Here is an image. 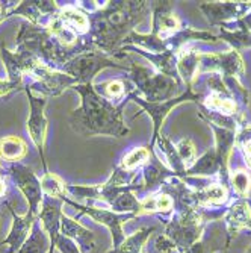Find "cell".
<instances>
[{"label": "cell", "instance_id": "obj_1", "mask_svg": "<svg viewBox=\"0 0 251 253\" xmlns=\"http://www.w3.org/2000/svg\"><path fill=\"white\" fill-rule=\"evenodd\" d=\"M148 2H109L89 18L88 44L102 53L120 52L127 37L145 17Z\"/></svg>", "mask_w": 251, "mask_h": 253}, {"label": "cell", "instance_id": "obj_2", "mask_svg": "<svg viewBox=\"0 0 251 253\" xmlns=\"http://www.w3.org/2000/svg\"><path fill=\"white\" fill-rule=\"evenodd\" d=\"M73 89L82 96L80 108L74 109L68 122L72 129L82 136L106 135L121 138L129 133V127L123 120V108L127 102L115 106L110 100L100 96L93 84L74 85Z\"/></svg>", "mask_w": 251, "mask_h": 253}, {"label": "cell", "instance_id": "obj_3", "mask_svg": "<svg viewBox=\"0 0 251 253\" xmlns=\"http://www.w3.org/2000/svg\"><path fill=\"white\" fill-rule=\"evenodd\" d=\"M135 171H127L120 166L113 170L112 176L102 185H65V191L76 199H85L93 202H103L112 206L121 194L138 190V185H132Z\"/></svg>", "mask_w": 251, "mask_h": 253}, {"label": "cell", "instance_id": "obj_4", "mask_svg": "<svg viewBox=\"0 0 251 253\" xmlns=\"http://www.w3.org/2000/svg\"><path fill=\"white\" fill-rule=\"evenodd\" d=\"M108 67L126 68L124 65H120L109 59L105 53L96 49H91L65 62L58 72H62L68 76L74 78L77 85H86V84H93L94 76Z\"/></svg>", "mask_w": 251, "mask_h": 253}, {"label": "cell", "instance_id": "obj_5", "mask_svg": "<svg viewBox=\"0 0 251 253\" xmlns=\"http://www.w3.org/2000/svg\"><path fill=\"white\" fill-rule=\"evenodd\" d=\"M130 64H132L130 79L133 81L136 91L144 94L148 102L159 103L162 99L170 97L176 91L177 84L170 76L151 73L148 68H144L133 61Z\"/></svg>", "mask_w": 251, "mask_h": 253}, {"label": "cell", "instance_id": "obj_6", "mask_svg": "<svg viewBox=\"0 0 251 253\" xmlns=\"http://www.w3.org/2000/svg\"><path fill=\"white\" fill-rule=\"evenodd\" d=\"M31 78L34 79V82L28 84L25 86H28L31 91H38V93L47 96V97H56L64 89L77 85L74 78L68 76L62 72L52 70L50 67L44 65L42 62L36 64L32 68Z\"/></svg>", "mask_w": 251, "mask_h": 253}, {"label": "cell", "instance_id": "obj_7", "mask_svg": "<svg viewBox=\"0 0 251 253\" xmlns=\"http://www.w3.org/2000/svg\"><path fill=\"white\" fill-rule=\"evenodd\" d=\"M25 93L28 94L29 103H31V117L28 120V130L32 138L34 144L38 149V153L41 155V163L44 169V174L49 173L47 164H45L44 158V144H45V132H47V119H45V105H47V99L45 97H36L34 96V91H31L28 86H25Z\"/></svg>", "mask_w": 251, "mask_h": 253}, {"label": "cell", "instance_id": "obj_8", "mask_svg": "<svg viewBox=\"0 0 251 253\" xmlns=\"http://www.w3.org/2000/svg\"><path fill=\"white\" fill-rule=\"evenodd\" d=\"M62 200L68 205H72L73 208L79 210L82 214L89 215L91 218H94L97 223L105 224L109 231L112 232V240H113V250H117L121 243L126 240L124 234H123V223H126L129 218H133L135 214H117L113 211H108V210H102L97 208V206H88V205H79L77 202H73L68 197H62Z\"/></svg>", "mask_w": 251, "mask_h": 253}, {"label": "cell", "instance_id": "obj_9", "mask_svg": "<svg viewBox=\"0 0 251 253\" xmlns=\"http://www.w3.org/2000/svg\"><path fill=\"white\" fill-rule=\"evenodd\" d=\"M8 174L29 202V212L38 217V206L42 202L44 193L41 188V182L38 180L35 173L20 163H12L8 167Z\"/></svg>", "mask_w": 251, "mask_h": 253}, {"label": "cell", "instance_id": "obj_10", "mask_svg": "<svg viewBox=\"0 0 251 253\" xmlns=\"http://www.w3.org/2000/svg\"><path fill=\"white\" fill-rule=\"evenodd\" d=\"M42 210L38 214V218L42 223L44 231L49 234L50 238V250L49 253H53L56 247V241L61 237V218H62V199L45 196L42 197Z\"/></svg>", "mask_w": 251, "mask_h": 253}, {"label": "cell", "instance_id": "obj_11", "mask_svg": "<svg viewBox=\"0 0 251 253\" xmlns=\"http://www.w3.org/2000/svg\"><path fill=\"white\" fill-rule=\"evenodd\" d=\"M49 38H50V32L45 26H35L32 23H23L15 42L17 52L26 53L29 56L39 59L42 45Z\"/></svg>", "mask_w": 251, "mask_h": 253}, {"label": "cell", "instance_id": "obj_12", "mask_svg": "<svg viewBox=\"0 0 251 253\" xmlns=\"http://www.w3.org/2000/svg\"><path fill=\"white\" fill-rule=\"evenodd\" d=\"M2 59L5 62L6 72H8V81L18 85L20 88L25 89V84H23V78L31 75L32 68L36 64H41L38 58L29 56L26 53H20V52H9L8 49L2 47Z\"/></svg>", "mask_w": 251, "mask_h": 253}, {"label": "cell", "instance_id": "obj_13", "mask_svg": "<svg viewBox=\"0 0 251 253\" xmlns=\"http://www.w3.org/2000/svg\"><path fill=\"white\" fill-rule=\"evenodd\" d=\"M6 205H8V208H9V211L12 214L14 223H12L9 235L2 241V244H8L9 246L8 253H17L20 250V247L25 244L26 240L29 238V235H31L29 232L32 231V226H34V223L36 221L38 217H35L31 212H28L25 217H20V215L15 214L14 208L9 203H6Z\"/></svg>", "mask_w": 251, "mask_h": 253}, {"label": "cell", "instance_id": "obj_14", "mask_svg": "<svg viewBox=\"0 0 251 253\" xmlns=\"http://www.w3.org/2000/svg\"><path fill=\"white\" fill-rule=\"evenodd\" d=\"M61 235L74 240L79 243V250L83 253H93L97 249V241L94 234L88 231L86 227L80 226L77 221L62 214L61 218Z\"/></svg>", "mask_w": 251, "mask_h": 253}, {"label": "cell", "instance_id": "obj_15", "mask_svg": "<svg viewBox=\"0 0 251 253\" xmlns=\"http://www.w3.org/2000/svg\"><path fill=\"white\" fill-rule=\"evenodd\" d=\"M127 100H133L136 105L143 106V109L148 114V116H151L153 122H154V133H153V141L148 147V150L153 153L151 147L154 146L157 136H159V129H161V125L164 122V119L167 117V114L170 112V109L173 106H176L179 102H181V99H173V100H168V102H159V103H151V102H145L143 100L138 94H135L133 91L132 93H129V96L126 97Z\"/></svg>", "mask_w": 251, "mask_h": 253}, {"label": "cell", "instance_id": "obj_16", "mask_svg": "<svg viewBox=\"0 0 251 253\" xmlns=\"http://www.w3.org/2000/svg\"><path fill=\"white\" fill-rule=\"evenodd\" d=\"M59 12V6L56 2H47V0H31V2H20L18 6L9 11V15H25L35 26H39V23L44 17H53ZM8 15V17H9Z\"/></svg>", "mask_w": 251, "mask_h": 253}, {"label": "cell", "instance_id": "obj_17", "mask_svg": "<svg viewBox=\"0 0 251 253\" xmlns=\"http://www.w3.org/2000/svg\"><path fill=\"white\" fill-rule=\"evenodd\" d=\"M153 14V38L162 41V38L179 28V20L176 15L171 14L168 2H157Z\"/></svg>", "mask_w": 251, "mask_h": 253}, {"label": "cell", "instance_id": "obj_18", "mask_svg": "<svg viewBox=\"0 0 251 253\" xmlns=\"http://www.w3.org/2000/svg\"><path fill=\"white\" fill-rule=\"evenodd\" d=\"M58 17L65 23L68 28H72L77 35H85L91 29L89 17L83 11L74 8V6H67V8L59 9Z\"/></svg>", "mask_w": 251, "mask_h": 253}, {"label": "cell", "instance_id": "obj_19", "mask_svg": "<svg viewBox=\"0 0 251 253\" xmlns=\"http://www.w3.org/2000/svg\"><path fill=\"white\" fill-rule=\"evenodd\" d=\"M28 155V146L20 136H3L0 140V158L8 161V163H18Z\"/></svg>", "mask_w": 251, "mask_h": 253}, {"label": "cell", "instance_id": "obj_20", "mask_svg": "<svg viewBox=\"0 0 251 253\" xmlns=\"http://www.w3.org/2000/svg\"><path fill=\"white\" fill-rule=\"evenodd\" d=\"M49 250H50V238L47 237L44 229H41L39 223L35 221L29 238L20 247L17 253H49Z\"/></svg>", "mask_w": 251, "mask_h": 253}, {"label": "cell", "instance_id": "obj_21", "mask_svg": "<svg viewBox=\"0 0 251 253\" xmlns=\"http://www.w3.org/2000/svg\"><path fill=\"white\" fill-rule=\"evenodd\" d=\"M208 59L212 68H221L225 75H238L244 72V65L238 53L230 55H212V56H204Z\"/></svg>", "mask_w": 251, "mask_h": 253}, {"label": "cell", "instance_id": "obj_22", "mask_svg": "<svg viewBox=\"0 0 251 253\" xmlns=\"http://www.w3.org/2000/svg\"><path fill=\"white\" fill-rule=\"evenodd\" d=\"M227 224H229V229L233 235V232H236L238 229L244 227V226H251V214L248 210V205L245 203H238L227 214Z\"/></svg>", "mask_w": 251, "mask_h": 253}, {"label": "cell", "instance_id": "obj_23", "mask_svg": "<svg viewBox=\"0 0 251 253\" xmlns=\"http://www.w3.org/2000/svg\"><path fill=\"white\" fill-rule=\"evenodd\" d=\"M153 231H154V227L143 229V231L136 232L132 237L126 238L117 250H112L109 253H141L143 244L147 241V238L150 237V232H153Z\"/></svg>", "mask_w": 251, "mask_h": 253}, {"label": "cell", "instance_id": "obj_24", "mask_svg": "<svg viewBox=\"0 0 251 253\" xmlns=\"http://www.w3.org/2000/svg\"><path fill=\"white\" fill-rule=\"evenodd\" d=\"M150 156H153V153L147 147H136L123 158L120 167L127 171H135L138 167L145 166L148 163Z\"/></svg>", "mask_w": 251, "mask_h": 253}, {"label": "cell", "instance_id": "obj_25", "mask_svg": "<svg viewBox=\"0 0 251 253\" xmlns=\"http://www.w3.org/2000/svg\"><path fill=\"white\" fill-rule=\"evenodd\" d=\"M41 188L42 193L45 196H50V197H58L62 199L65 197V183L61 180L59 176L53 174V173H45L41 179Z\"/></svg>", "mask_w": 251, "mask_h": 253}, {"label": "cell", "instance_id": "obj_26", "mask_svg": "<svg viewBox=\"0 0 251 253\" xmlns=\"http://www.w3.org/2000/svg\"><path fill=\"white\" fill-rule=\"evenodd\" d=\"M110 208L115 210L117 214L118 212H127V214L136 215L141 211V202H138V199H135L132 191H127L113 202V205L110 206Z\"/></svg>", "mask_w": 251, "mask_h": 253}, {"label": "cell", "instance_id": "obj_27", "mask_svg": "<svg viewBox=\"0 0 251 253\" xmlns=\"http://www.w3.org/2000/svg\"><path fill=\"white\" fill-rule=\"evenodd\" d=\"M173 199L168 194H161L157 197H147L141 202V211H159V212H170L173 208Z\"/></svg>", "mask_w": 251, "mask_h": 253}, {"label": "cell", "instance_id": "obj_28", "mask_svg": "<svg viewBox=\"0 0 251 253\" xmlns=\"http://www.w3.org/2000/svg\"><path fill=\"white\" fill-rule=\"evenodd\" d=\"M164 177L165 173L161 166L156 163H147L144 167V190H154V187H157Z\"/></svg>", "mask_w": 251, "mask_h": 253}, {"label": "cell", "instance_id": "obj_29", "mask_svg": "<svg viewBox=\"0 0 251 253\" xmlns=\"http://www.w3.org/2000/svg\"><path fill=\"white\" fill-rule=\"evenodd\" d=\"M176 153H177V158L181 161V164H183V166L189 167L191 164H194V161H195V147L191 143V140H181L177 144Z\"/></svg>", "mask_w": 251, "mask_h": 253}, {"label": "cell", "instance_id": "obj_30", "mask_svg": "<svg viewBox=\"0 0 251 253\" xmlns=\"http://www.w3.org/2000/svg\"><path fill=\"white\" fill-rule=\"evenodd\" d=\"M203 197L206 202L214 205H221L227 200V190L222 185H211L204 190Z\"/></svg>", "mask_w": 251, "mask_h": 253}, {"label": "cell", "instance_id": "obj_31", "mask_svg": "<svg viewBox=\"0 0 251 253\" xmlns=\"http://www.w3.org/2000/svg\"><path fill=\"white\" fill-rule=\"evenodd\" d=\"M103 91L106 94V99L113 100V99H121L124 96V91H126V85L124 81L115 79V81H110L108 84L103 85Z\"/></svg>", "mask_w": 251, "mask_h": 253}, {"label": "cell", "instance_id": "obj_32", "mask_svg": "<svg viewBox=\"0 0 251 253\" xmlns=\"http://www.w3.org/2000/svg\"><path fill=\"white\" fill-rule=\"evenodd\" d=\"M232 183H233L235 190H236L241 196H245V194L248 193V190H250V176H248L245 171L239 170V171H236V173L233 174Z\"/></svg>", "mask_w": 251, "mask_h": 253}, {"label": "cell", "instance_id": "obj_33", "mask_svg": "<svg viewBox=\"0 0 251 253\" xmlns=\"http://www.w3.org/2000/svg\"><path fill=\"white\" fill-rule=\"evenodd\" d=\"M209 106L219 109L222 112H233L235 111V103L229 99H222V96L219 93H215L209 97Z\"/></svg>", "mask_w": 251, "mask_h": 253}, {"label": "cell", "instance_id": "obj_34", "mask_svg": "<svg viewBox=\"0 0 251 253\" xmlns=\"http://www.w3.org/2000/svg\"><path fill=\"white\" fill-rule=\"evenodd\" d=\"M56 247H58L62 253H82V252L79 250V247L74 244L73 240L67 238V237H64V235H61V237L58 238Z\"/></svg>", "mask_w": 251, "mask_h": 253}, {"label": "cell", "instance_id": "obj_35", "mask_svg": "<svg viewBox=\"0 0 251 253\" xmlns=\"http://www.w3.org/2000/svg\"><path fill=\"white\" fill-rule=\"evenodd\" d=\"M18 85L9 82V81H0V97H9L15 91H21Z\"/></svg>", "mask_w": 251, "mask_h": 253}, {"label": "cell", "instance_id": "obj_36", "mask_svg": "<svg viewBox=\"0 0 251 253\" xmlns=\"http://www.w3.org/2000/svg\"><path fill=\"white\" fill-rule=\"evenodd\" d=\"M244 152H245V158H247V163L251 167V138L244 144Z\"/></svg>", "mask_w": 251, "mask_h": 253}, {"label": "cell", "instance_id": "obj_37", "mask_svg": "<svg viewBox=\"0 0 251 253\" xmlns=\"http://www.w3.org/2000/svg\"><path fill=\"white\" fill-rule=\"evenodd\" d=\"M6 8H8V3L6 2H0V23H2L9 15V11Z\"/></svg>", "mask_w": 251, "mask_h": 253}, {"label": "cell", "instance_id": "obj_38", "mask_svg": "<svg viewBox=\"0 0 251 253\" xmlns=\"http://www.w3.org/2000/svg\"><path fill=\"white\" fill-rule=\"evenodd\" d=\"M6 193V182L2 176V173H0V197H3Z\"/></svg>", "mask_w": 251, "mask_h": 253}]
</instances>
